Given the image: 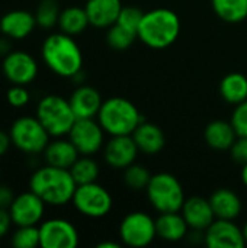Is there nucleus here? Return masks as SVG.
<instances>
[{
	"label": "nucleus",
	"instance_id": "27",
	"mask_svg": "<svg viewBox=\"0 0 247 248\" xmlns=\"http://www.w3.org/2000/svg\"><path fill=\"white\" fill-rule=\"evenodd\" d=\"M215 15L227 23H240L247 19V0H211Z\"/></svg>",
	"mask_w": 247,
	"mask_h": 248
},
{
	"label": "nucleus",
	"instance_id": "41",
	"mask_svg": "<svg viewBox=\"0 0 247 248\" xmlns=\"http://www.w3.org/2000/svg\"><path fill=\"white\" fill-rule=\"evenodd\" d=\"M121 246L118 243H114V241H103V243H99L98 248H119Z\"/></svg>",
	"mask_w": 247,
	"mask_h": 248
},
{
	"label": "nucleus",
	"instance_id": "18",
	"mask_svg": "<svg viewBox=\"0 0 247 248\" xmlns=\"http://www.w3.org/2000/svg\"><path fill=\"white\" fill-rule=\"evenodd\" d=\"M122 7L121 0H87L84 4L90 25L98 29H106L115 25Z\"/></svg>",
	"mask_w": 247,
	"mask_h": 248
},
{
	"label": "nucleus",
	"instance_id": "13",
	"mask_svg": "<svg viewBox=\"0 0 247 248\" xmlns=\"http://www.w3.org/2000/svg\"><path fill=\"white\" fill-rule=\"evenodd\" d=\"M9 214L16 227L39 225L45 214V202L32 190H28L15 196Z\"/></svg>",
	"mask_w": 247,
	"mask_h": 248
},
{
	"label": "nucleus",
	"instance_id": "15",
	"mask_svg": "<svg viewBox=\"0 0 247 248\" xmlns=\"http://www.w3.org/2000/svg\"><path fill=\"white\" fill-rule=\"evenodd\" d=\"M140 150L132 138V135H118L111 137L105 144L103 158L111 169L125 170L128 166L135 163Z\"/></svg>",
	"mask_w": 247,
	"mask_h": 248
},
{
	"label": "nucleus",
	"instance_id": "8",
	"mask_svg": "<svg viewBox=\"0 0 247 248\" xmlns=\"http://www.w3.org/2000/svg\"><path fill=\"white\" fill-rule=\"evenodd\" d=\"M71 203L80 215L99 219L111 212L112 196L103 186L93 182L87 185H79L73 195Z\"/></svg>",
	"mask_w": 247,
	"mask_h": 248
},
{
	"label": "nucleus",
	"instance_id": "10",
	"mask_svg": "<svg viewBox=\"0 0 247 248\" xmlns=\"http://www.w3.org/2000/svg\"><path fill=\"white\" fill-rule=\"evenodd\" d=\"M105 131L95 118L76 119L68 132V140L74 144L80 155H93L105 144Z\"/></svg>",
	"mask_w": 247,
	"mask_h": 248
},
{
	"label": "nucleus",
	"instance_id": "9",
	"mask_svg": "<svg viewBox=\"0 0 247 248\" xmlns=\"http://www.w3.org/2000/svg\"><path fill=\"white\" fill-rule=\"evenodd\" d=\"M156 237V219L146 212H131L119 224V238L128 247H147Z\"/></svg>",
	"mask_w": 247,
	"mask_h": 248
},
{
	"label": "nucleus",
	"instance_id": "17",
	"mask_svg": "<svg viewBox=\"0 0 247 248\" xmlns=\"http://www.w3.org/2000/svg\"><path fill=\"white\" fill-rule=\"evenodd\" d=\"M181 214L183 215L186 224L192 231L204 232L215 221L210 199L201 196H192L189 199H185Z\"/></svg>",
	"mask_w": 247,
	"mask_h": 248
},
{
	"label": "nucleus",
	"instance_id": "20",
	"mask_svg": "<svg viewBox=\"0 0 247 248\" xmlns=\"http://www.w3.org/2000/svg\"><path fill=\"white\" fill-rule=\"evenodd\" d=\"M42 154L47 164L67 170H70V167L80 157V153L77 151L74 144L70 140H64L63 137L49 141Z\"/></svg>",
	"mask_w": 247,
	"mask_h": 248
},
{
	"label": "nucleus",
	"instance_id": "25",
	"mask_svg": "<svg viewBox=\"0 0 247 248\" xmlns=\"http://www.w3.org/2000/svg\"><path fill=\"white\" fill-rule=\"evenodd\" d=\"M220 94L230 105L247 100V77L242 73H229L220 81Z\"/></svg>",
	"mask_w": 247,
	"mask_h": 248
},
{
	"label": "nucleus",
	"instance_id": "32",
	"mask_svg": "<svg viewBox=\"0 0 247 248\" xmlns=\"http://www.w3.org/2000/svg\"><path fill=\"white\" fill-rule=\"evenodd\" d=\"M12 246L15 248L39 247V228L38 225L17 227L12 235Z\"/></svg>",
	"mask_w": 247,
	"mask_h": 248
},
{
	"label": "nucleus",
	"instance_id": "2",
	"mask_svg": "<svg viewBox=\"0 0 247 248\" xmlns=\"http://www.w3.org/2000/svg\"><path fill=\"white\" fill-rule=\"evenodd\" d=\"M77 183L70 170L54 166L36 169L29 179V190L38 195L45 205L64 206L71 202Z\"/></svg>",
	"mask_w": 247,
	"mask_h": 248
},
{
	"label": "nucleus",
	"instance_id": "39",
	"mask_svg": "<svg viewBox=\"0 0 247 248\" xmlns=\"http://www.w3.org/2000/svg\"><path fill=\"white\" fill-rule=\"evenodd\" d=\"M10 147H12V140H10L9 132L0 129V158L9 151Z\"/></svg>",
	"mask_w": 247,
	"mask_h": 248
},
{
	"label": "nucleus",
	"instance_id": "35",
	"mask_svg": "<svg viewBox=\"0 0 247 248\" xmlns=\"http://www.w3.org/2000/svg\"><path fill=\"white\" fill-rule=\"evenodd\" d=\"M6 99H7V102H9L10 106H13V108H23V106L28 105L31 96H29V92L25 89V86L13 84L7 90Z\"/></svg>",
	"mask_w": 247,
	"mask_h": 248
},
{
	"label": "nucleus",
	"instance_id": "37",
	"mask_svg": "<svg viewBox=\"0 0 247 248\" xmlns=\"http://www.w3.org/2000/svg\"><path fill=\"white\" fill-rule=\"evenodd\" d=\"M12 225H13V221L9 214V209L0 208V240L10 231Z\"/></svg>",
	"mask_w": 247,
	"mask_h": 248
},
{
	"label": "nucleus",
	"instance_id": "19",
	"mask_svg": "<svg viewBox=\"0 0 247 248\" xmlns=\"http://www.w3.org/2000/svg\"><path fill=\"white\" fill-rule=\"evenodd\" d=\"M71 109L77 119L82 118H96L99 113V109L103 103L100 93L86 84H80L70 96L68 99Z\"/></svg>",
	"mask_w": 247,
	"mask_h": 248
},
{
	"label": "nucleus",
	"instance_id": "7",
	"mask_svg": "<svg viewBox=\"0 0 247 248\" xmlns=\"http://www.w3.org/2000/svg\"><path fill=\"white\" fill-rule=\"evenodd\" d=\"M9 135L12 140V145L16 150L29 155L44 153L51 138V135L47 132V129L36 116L17 118L12 124Z\"/></svg>",
	"mask_w": 247,
	"mask_h": 248
},
{
	"label": "nucleus",
	"instance_id": "14",
	"mask_svg": "<svg viewBox=\"0 0 247 248\" xmlns=\"http://www.w3.org/2000/svg\"><path fill=\"white\" fill-rule=\"evenodd\" d=\"M204 243L208 248H243L246 246L243 230L231 219H217L204 231Z\"/></svg>",
	"mask_w": 247,
	"mask_h": 248
},
{
	"label": "nucleus",
	"instance_id": "4",
	"mask_svg": "<svg viewBox=\"0 0 247 248\" xmlns=\"http://www.w3.org/2000/svg\"><path fill=\"white\" fill-rule=\"evenodd\" d=\"M96 118L103 131L111 137L132 135L143 122L137 106L128 99L118 96L103 100Z\"/></svg>",
	"mask_w": 247,
	"mask_h": 248
},
{
	"label": "nucleus",
	"instance_id": "21",
	"mask_svg": "<svg viewBox=\"0 0 247 248\" xmlns=\"http://www.w3.org/2000/svg\"><path fill=\"white\" fill-rule=\"evenodd\" d=\"M210 203L217 219L234 221L236 218L240 217L242 209H243L242 199L239 198V195L234 190L227 189V187L217 189L210 196Z\"/></svg>",
	"mask_w": 247,
	"mask_h": 248
},
{
	"label": "nucleus",
	"instance_id": "31",
	"mask_svg": "<svg viewBox=\"0 0 247 248\" xmlns=\"http://www.w3.org/2000/svg\"><path fill=\"white\" fill-rule=\"evenodd\" d=\"M137 38H138L137 33L125 29L124 26H121L118 23H115L111 28H108V32H106V42H108V45L112 49H116V51H124V49L130 48Z\"/></svg>",
	"mask_w": 247,
	"mask_h": 248
},
{
	"label": "nucleus",
	"instance_id": "26",
	"mask_svg": "<svg viewBox=\"0 0 247 248\" xmlns=\"http://www.w3.org/2000/svg\"><path fill=\"white\" fill-rule=\"evenodd\" d=\"M89 25L90 22L84 7H79V6H70L63 9L58 17L60 31L71 36L80 35L87 29Z\"/></svg>",
	"mask_w": 247,
	"mask_h": 248
},
{
	"label": "nucleus",
	"instance_id": "44",
	"mask_svg": "<svg viewBox=\"0 0 247 248\" xmlns=\"http://www.w3.org/2000/svg\"><path fill=\"white\" fill-rule=\"evenodd\" d=\"M0 180H1V173H0Z\"/></svg>",
	"mask_w": 247,
	"mask_h": 248
},
{
	"label": "nucleus",
	"instance_id": "36",
	"mask_svg": "<svg viewBox=\"0 0 247 248\" xmlns=\"http://www.w3.org/2000/svg\"><path fill=\"white\" fill-rule=\"evenodd\" d=\"M230 155L231 158L239 164L247 163V137H237L233 145L230 147Z\"/></svg>",
	"mask_w": 247,
	"mask_h": 248
},
{
	"label": "nucleus",
	"instance_id": "38",
	"mask_svg": "<svg viewBox=\"0 0 247 248\" xmlns=\"http://www.w3.org/2000/svg\"><path fill=\"white\" fill-rule=\"evenodd\" d=\"M15 199V193L10 187L7 186H1L0 185V208L9 209V206L12 205Z\"/></svg>",
	"mask_w": 247,
	"mask_h": 248
},
{
	"label": "nucleus",
	"instance_id": "40",
	"mask_svg": "<svg viewBox=\"0 0 247 248\" xmlns=\"http://www.w3.org/2000/svg\"><path fill=\"white\" fill-rule=\"evenodd\" d=\"M7 52H10V45H9V38H1L0 39V54L6 55Z\"/></svg>",
	"mask_w": 247,
	"mask_h": 248
},
{
	"label": "nucleus",
	"instance_id": "30",
	"mask_svg": "<svg viewBox=\"0 0 247 248\" xmlns=\"http://www.w3.org/2000/svg\"><path fill=\"white\" fill-rule=\"evenodd\" d=\"M151 179V173L147 170V167L141 164L132 163L124 170V183L127 187H130L134 192L146 190Z\"/></svg>",
	"mask_w": 247,
	"mask_h": 248
},
{
	"label": "nucleus",
	"instance_id": "11",
	"mask_svg": "<svg viewBox=\"0 0 247 248\" xmlns=\"http://www.w3.org/2000/svg\"><path fill=\"white\" fill-rule=\"evenodd\" d=\"M39 247L76 248L79 246V232L76 227L63 218L47 219L39 224Z\"/></svg>",
	"mask_w": 247,
	"mask_h": 248
},
{
	"label": "nucleus",
	"instance_id": "33",
	"mask_svg": "<svg viewBox=\"0 0 247 248\" xmlns=\"http://www.w3.org/2000/svg\"><path fill=\"white\" fill-rule=\"evenodd\" d=\"M143 16H144V12L141 9H138L135 6H124L119 16H118L116 23L124 26L125 29L134 32V33H137Z\"/></svg>",
	"mask_w": 247,
	"mask_h": 248
},
{
	"label": "nucleus",
	"instance_id": "28",
	"mask_svg": "<svg viewBox=\"0 0 247 248\" xmlns=\"http://www.w3.org/2000/svg\"><path fill=\"white\" fill-rule=\"evenodd\" d=\"M70 173L77 186L93 183L99 177V164L90 155H82L70 167Z\"/></svg>",
	"mask_w": 247,
	"mask_h": 248
},
{
	"label": "nucleus",
	"instance_id": "42",
	"mask_svg": "<svg viewBox=\"0 0 247 248\" xmlns=\"http://www.w3.org/2000/svg\"><path fill=\"white\" fill-rule=\"evenodd\" d=\"M242 182H243V185L247 187V163L243 164V169H242Z\"/></svg>",
	"mask_w": 247,
	"mask_h": 248
},
{
	"label": "nucleus",
	"instance_id": "12",
	"mask_svg": "<svg viewBox=\"0 0 247 248\" xmlns=\"http://www.w3.org/2000/svg\"><path fill=\"white\" fill-rule=\"evenodd\" d=\"M1 71L12 84L26 86L36 78L38 62L25 51H10L3 58Z\"/></svg>",
	"mask_w": 247,
	"mask_h": 248
},
{
	"label": "nucleus",
	"instance_id": "23",
	"mask_svg": "<svg viewBox=\"0 0 247 248\" xmlns=\"http://www.w3.org/2000/svg\"><path fill=\"white\" fill-rule=\"evenodd\" d=\"M189 225L179 212H165L156 219L157 237L167 243H178L188 237Z\"/></svg>",
	"mask_w": 247,
	"mask_h": 248
},
{
	"label": "nucleus",
	"instance_id": "3",
	"mask_svg": "<svg viewBox=\"0 0 247 248\" xmlns=\"http://www.w3.org/2000/svg\"><path fill=\"white\" fill-rule=\"evenodd\" d=\"M181 33V19L176 12L157 7L144 12L137 36L143 44L153 49H163L170 46Z\"/></svg>",
	"mask_w": 247,
	"mask_h": 248
},
{
	"label": "nucleus",
	"instance_id": "43",
	"mask_svg": "<svg viewBox=\"0 0 247 248\" xmlns=\"http://www.w3.org/2000/svg\"><path fill=\"white\" fill-rule=\"evenodd\" d=\"M242 230H243V237H245V241H246L247 244V222L245 224V227H243Z\"/></svg>",
	"mask_w": 247,
	"mask_h": 248
},
{
	"label": "nucleus",
	"instance_id": "6",
	"mask_svg": "<svg viewBox=\"0 0 247 248\" xmlns=\"http://www.w3.org/2000/svg\"><path fill=\"white\" fill-rule=\"evenodd\" d=\"M146 193L150 205L159 214L179 212L186 199L181 182L170 173L153 174Z\"/></svg>",
	"mask_w": 247,
	"mask_h": 248
},
{
	"label": "nucleus",
	"instance_id": "16",
	"mask_svg": "<svg viewBox=\"0 0 247 248\" xmlns=\"http://www.w3.org/2000/svg\"><path fill=\"white\" fill-rule=\"evenodd\" d=\"M35 13L16 9L4 13L0 19V32L9 39H25L36 28Z\"/></svg>",
	"mask_w": 247,
	"mask_h": 248
},
{
	"label": "nucleus",
	"instance_id": "1",
	"mask_svg": "<svg viewBox=\"0 0 247 248\" xmlns=\"http://www.w3.org/2000/svg\"><path fill=\"white\" fill-rule=\"evenodd\" d=\"M45 65L57 76L73 78L83 68V54L71 35L55 32L45 38L41 46Z\"/></svg>",
	"mask_w": 247,
	"mask_h": 248
},
{
	"label": "nucleus",
	"instance_id": "29",
	"mask_svg": "<svg viewBox=\"0 0 247 248\" xmlns=\"http://www.w3.org/2000/svg\"><path fill=\"white\" fill-rule=\"evenodd\" d=\"M60 13L61 10L57 0H41L35 10L36 25L42 29H51L58 25Z\"/></svg>",
	"mask_w": 247,
	"mask_h": 248
},
{
	"label": "nucleus",
	"instance_id": "5",
	"mask_svg": "<svg viewBox=\"0 0 247 248\" xmlns=\"http://www.w3.org/2000/svg\"><path fill=\"white\" fill-rule=\"evenodd\" d=\"M35 116L39 119V122L52 138L68 135L71 126L77 119L68 99H64L58 94L44 96L38 102Z\"/></svg>",
	"mask_w": 247,
	"mask_h": 248
},
{
	"label": "nucleus",
	"instance_id": "22",
	"mask_svg": "<svg viewBox=\"0 0 247 248\" xmlns=\"http://www.w3.org/2000/svg\"><path fill=\"white\" fill-rule=\"evenodd\" d=\"M132 138L138 150L147 155L159 154L166 145V137L162 128L150 122H141L132 132Z\"/></svg>",
	"mask_w": 247,
	"mask_h": 248
},
{
	"label": "nucleus",
	"instance_id": "34",
	"mask_svg": "<svg viewBox=\"0 0 247 248\" xmlns=\"http://www.w3.org/2000/svg\"><path fill=\"white\" fill-rule=\"evenodd\" d=\"M230 122L237 137H247V100L236 105Z\"/></svg>",
	"mask_w": 247,
	"mask_h": 248
},
{
	"label": "nucleus",
	"instance_id": "24",
	"mask_svg": "<svg viewBox=\"0 0 247 248\" xmlns=\"http://www.w3.org/2000/svg\"><path fill=\"white\" fill-rule=\"evenodd\" d=\"M205 142L210 148L215 151H227L233 145L237 138V134L231 125V122L215 119L211 121L204 131Z\"/></svg>",
	"mask_w": 247,
	"mask_h": 248
}]
</instances>
